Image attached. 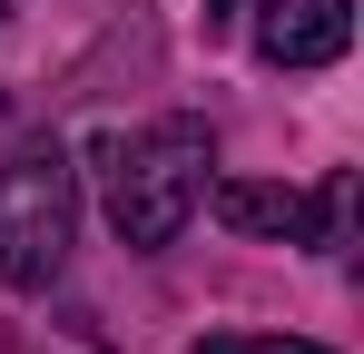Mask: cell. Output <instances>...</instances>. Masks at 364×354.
<instances>
[{"instance_id":"obj_2","label":"cell","mask_w":364,"mask_h":354,"mask_svg":"<svg viewBox=\"0 0 364 354\" xmlns=\"http://www.w3.org/2000/svg\"><path fill=\"white\" fill-rule=\"evenodd\" d=\"M79 236V168L60 148H20L0 168V286H50Z\"/></svg>"},{"instance_id":"obj_4","label":"cell","mask_w":364,"mask_h":354,"mask_svg":"<svg viewBox=\"0 0 364 354\" xmlns=\"http://www.w3.org/2000/svg\"><path fill=\"white\" fill-rule=\"evenodd\" d=\"M217 217L237 236H335L345 217V187H325V197H296V187H256V177H217Z\"/></svg>"},{"instance_id":"obj_5","label":"cell","mask_w":364,"mask_h":354,"mask_svg":"<svg viewBox=\"0 0 364 354\" xmlns=\"http://www.w3.org/2000/svg\"><path fill=\"white\" fill-rule=\"evenodd\" d=\"M197 354H325V345H305V335H207Z\"/></svg>"},{"instance_id":"obj_1","label":"cell","mask_w":364,"mask_h":354,"mask_svg":"<svg viewBox=\"0 0 364 354\" xmlns=\"http://www.w3.org/2000/svg\"><path fill=\"white\" fill-rule=\"evenodd\" d=\"M207 197V128L158 118L138 138H109V227L119 246H178V227Z\"/></svg>"},{"instance_id":"obj_3","label":"cell","mask_w":364,"mask_h":354,"mask_svg":"<svg viewBox=\"0 0 364 354\" xmlns=\"http://www.w3.org/2000/svg\"><path fill=\"white\" fill-rule=\"evenodd\" d=\"M256 50L276 69H325L355 50V0H266L256 10Z\"/></svg>"}]
</instances>
